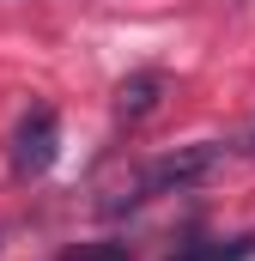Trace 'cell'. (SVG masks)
I'll return each instance as SVG.
<instances>
[{
	"instance_id": "obj_4",
	"label": "cell",
	"mask_w": 255,
	"mask_h": 261,
	"mask_svg": "<svg viewBox=\"0 0 255 261\" xmlns=\"http://www.w3.org/2000/svg\"><path fill=\"white\" fill-rule=\"evenodd\" d=\"M67 261H128V249H85V243H79Z\"/></svg>"
},
{
	"instance_id": "obj_3",
	"label": "cell",
	"mask_w": 255,
	"mask_h": 261,
	"mask_svg": "<svg viewBox=\"0 0 255 261\" xmlns=\"http://www.w3.org/2000/svg\"><path fill=\"white\" fill-rule=\"evenodd\" d=\"M152 103H158V73H140L122 85V116H146Z\"/></svg>"
},
{
	"instance_id": "obj_2",
	"label": "cell",
	"mask_w": 255,
	"mask_h": 261,
	"mask_svg": "<svg viewBox=\"0 0 255 261\" xmlns=\"http://www.w3.org/2000/svg\"><path fill=\"white\" fill-rule=\"evenodd\" d=\"M207 164H213V146H189V152H176V158H164V164H152L134 200H146V195H164V189H183V182H194V176H200Z\"/></svg>"
},
{
	"instance_id": "obj_1",
	"label": "cell",
	"mask_w": 255,
	"mask_h": 261,
	"mask_svg": "<svg viewBox=\"0 0 255 261\" xmlns=\"http://www.w3.org/2000/svg\"><path fill=\"white\" fill-rule=\"evenodd\" d=\"M55 152H61V122H55V110H31L24 128H18V140H12V170H18V176H43V170L55 164Z\"/></svg>"
},
{
	"instance_id": "obj_5",
	"label": "cell",
	"mask_w": 255,
	"mask_h": 261,
	"mask_svg": "<svg viewBox=\"0 0 255 261\" xmlns=\"http://www.w3.org/2000/svg\"><path fill=\"white\" fill-rule=\"evenodd\" d=\"M243 249H249V243H243ZM243 249H231V255H225V249H189V261H237Z\"/></svg>"
}]
</instances>
